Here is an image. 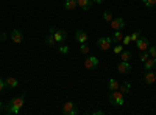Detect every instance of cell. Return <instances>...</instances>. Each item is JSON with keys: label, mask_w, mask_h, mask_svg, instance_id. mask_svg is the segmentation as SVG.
Wrapping results in <instances>:
<instances>
[{"label": "cell", "mask_w": 156, "mask_h": 115, "mask_svg": "<svg viewBox=\"0 0 156 115\" xmlns=\"http://www.w3.org/2000/svg\"><path fill=\"white\" fill-rule=\"evenodd\" d=\"M23 103H25V95L11 98L5 104V112H8V113H19L20 109L23 107Z\"/></svg>", "instance_id": "obj_1"}, {"label": "cell", "mask_w": 156, "mask_h": 115, "mask_svg": "<svg viewBox=\"0 0 156 115\" xmlns=\"http://www.w3.org/2000/svg\"><path fill=\"white\" fill-rule=\"evenodd\" d=\"M109 103L114 106H123L125 104V93L120 90H112L109 95Z\"/></svg>", "instance_id": "obj_2"}, {"label": "cell", "mask_w": 156, "mask_h": 115, "mask_svg": "<svg viewBox=\"0 0 156 115\" xmlns=\"http://www.w3.org/2000/svg\"><path fill=\"white\" fill-rule=\"evenodd\" d=\"M111 45H112V37H109V36L98 37V41H97V47L101 50V52H108V50L111 48Z\"/></svg>", "instance_id": "obj_3"}, {"label": "cell", "mask_w": 156, "mask_h": 115, "mask_svg": "<svg viewBox=\"0 0 156 115\" xmlns=\"http://www.w3.org/2000/svg\"><path fill=\"white\" fill-rule=\"evenodd\" d=\"M62 113L64 115H76L78 109L75 107V104L72 103V101H67V103L62 106Z\"/></svg>", "instance_id": "obj_4"}, {"label": "cell", "mask_w": 156, "mask_h": 115, "mask_svg": "<svg viewBox=\"0 0 156 115\" xmlns=\"http://www.w3.org/2000/svg\"><path fill=\"white\" fill-rule=\"evenodd\" d=\"M84 67H86L87 70L97 69V67H98V59H97L95 56H87L86 61H84Z\"/></svg>", "instance_id": "obj_5"}, {"label": "cell", "mask_w": 156, "mask_h": 115, "mask_svg": "<svg viewBox=\"0 0 156 115\" xmlns=\"http://www.w3.org/2000/svg\"><path fill=\"white\" fill-rule=\"evenodd\" d=\"M136 47L140 50V52H144V50H148V47H150V41L147 39V37L140 36L139 39L136 41Z\"/></svg>", "instance_id": "obj_6"}, {"label": "cell", "mask_w": 156, "mask_h": 115, "mask_svg": "<svg viewBox=\"0 0 156 115\" xmlns=\"http://www.w3.org/2000/svg\"><path fill=\"white\" fill-rule=\"evenodd\" d=\"M109 23H111V28L112 30H122L125 27V20L122 17H114Z\"/></svg>", "instance_id": "obj_7"}, {"label": "cell", "mask_w": 156, "mask_h": 115, "mask_svg": "<svg viewBox=\"0 0 156 115\" xmlns=\"http://www.w3.org/2000/svg\"><path fill=\"white\" fill-rule=\"evenodd\" d=\"M117 72L122 73V75H126L131 72V66H129V62L128 61H122L119 66H117Z\"/></svg>", "instance_id": "obj_8"}, {"label": "cell", "mask_w": 156, "mask_h": 115, "mask_svg": "<svg viewBox=\"0 0 156 115\" xmlns=\"http://www.w3.org/2000/svg\"><path fill=\"white\" fill-rule=\"evenodd\" d=\"M75 39L80 42V44H86L87 39H89V36H87V33H86L84 30H76V33H75Z\"/></svg>", "instance_id": "obj_9"}, {"label": "cell", "mask_w": 156, "mask_h": 115, "mask_svg": "<svg viewBox=\"0 0 156 115\" xmlns=\"http://www.w3.org/2000/svg\"><path fill=\"white\" fill-rule=\"evenodd\" d=\"M11 41L16 42V44H22V41H23L22 31H20V30H12V31H11Z\"/></svg>", "instance_id": "obj_10"}, {"label": "cell", "mask_w": 156, "mask_h": 115, "mask_svg": "<svg viewBox=\"0 0 156 115\" xmlns=\"http://www.w3.org/2000/svg\"><path fill=\"white\" fill-rule=\"evenodd\" d=\"M53 37H55L56 42H62L67 37V33H66V30H56L55 34H53Z\"/></svg>", "instance_id": "obj_11"}, {"label": "cell", "mask_w": 156, "mask_h": 115, "mask_svg": "<svg viewBox=\"0 0 156 115\" xmlns=\"http://www.w3.org/2000/svg\"><path fill=\"white\" fill-rule=\"evenodd\" d=\"M78 2V6H80L81 9H84V11H87L90 6H92V0H76Z\"/></svg>", "instance_id": "obj_12"}, {"label": "cell", "mask_w": 156, "mask_h": 115, "mask_svg": "<svg viewBox=\"0 0 156 115\" xmlns=\"http://www.w3.org/2000/svg\"><path fill=\"white\" fill-rule=\"evenodd\" d=\"M144 79H145L147 84H153V83L156 81V75H154L151 70H147V73H145V76H144Z\"/></svg>", "instance_id": "obj_13"}, {"label": "cell", "mask_w": 156, "mask_h": 115, "mask_svg": "<svg viewBox=\"0 0 156 115\" xmlns=\"http://www.w3.org/2000/svg\"><path fill=\"white\" fill-rule=\"evenodd\" d=\"M5 84H6V87H9V89H16L17 84H19V81H17L16 78H12V76H9V78L5 79Z\"/></svg>", "instance_id": "obj_14"}, {"label": "cell", "mask_w": 156, "mask_h": 115, "mask_svg": "<svg viewBox=\"0 0 156 115\" xmlns=\"http://www.w3.org/2000/svg\"><path fill=\"white\" fill-rule=\"evenodd\" d=\"M76 6H78L76 0H66V2H64V8H66L67 11H72V9H75Z\"/></svg>", "instance_id": "obj_15"}, {"label": "cell", "mask_w": 156, "mask_h": 115, "mask_svg": "<svg viewBox=\"0 0 156 115\" xmlns=\"http://www.w3.org/2000/svg\"><path fill=\"white\" fill-rule=\"evenodd\" d=\"M144 66H145V67H144L145 70H151V69L156 66V58H148V59L144 62Z\"/></svg>", "instance_id": "obj_16"}, {"label": "cell", "mask_w": 156, "mask_h": 115, "mask_svg": "<svg viewBox=\"0 0 156 115\" xmlns=\"http://www.w3.org/2000/svg\"><path fill=\"white\" fill-rule=\"evenodd\" d=\"M119 90H120L122 93H129V90H131V84H129L128 81L122 83V84H120V87H119Z\"/></svg>", "instance_id": "obj_17"}, {"label": "cell", "mask_w": 156, "mask_h": 115, "mask_svg": "<svg viewBox=\"0 0 156 115\" xmlns=\"http://www.w3.org/2000/svg\"><path fill=\"white\" fill-rule=\"evenodd\" d=\"M122 39H123V33L120 30H115L112 34V42H122Z\"/></svg>", "instance_id": "obj_18"}, {"label": "cell", "mask_w": 156, "mask_h": 115, "mask_svg": "<svg viewBox=\"0 0 156 115\" xmlns=\"http://www.w3.org/2000/svg\"><path fill=\"white\" fill-rule=\"evenodd\" d=\"M108 87H109L111 92H112V90H119L120 84L117 83V79H109V81H108Z\"/></svg>", "instance_id": "obj_19"}, {"label": "cell", "mask_w": 156, "mask_h": 115, "mask_svg": "<svg viewBox=\"0 0 156 115\" xmlns=\"http://www.w3.org/2000/svg\"><path fill=\"white\" fill-rule=\"evenodd\" d=\"M45 44H47V47H53V45H56L58 42L55 41V37H53V34H48V36L45 37Z\"/></svg>", "instance_id": "obj_20"}, {"label": "cell", "mask_w": 156, "mask_h": 115, "mask_svg": "<svg viewBox=\"0 0 156 115\" xmlns=\"http://www.w3.org/2000/svg\"><path fill=\"white\" fill-rule=\"evenodd\" d=\"M129 58H131L129 50H123V52L120 53V59H122V61H129Z\"/></svg>", "instance_id": "obj_21"}, {"label": "cell", "mask_w": 156, "mask_h": 115, "mask_svg": "<svg viewBox=\"0 0 156 115\" xmlns=\"http://www.w3.org/2000/svg\"><path fill=\"white\" fill-rule=\"evenodd\" d=\"M148 58H150V55H148V50H144V52H140V56H139L140 62H145Z\"/></svg>", "instance_id": "obj_22"}, {"label": "cell", "mask_w": 156, "mask_h": 115, "mask_svg": "<svg viewBox=\"0 0 156 115\" xmlns=\"http://www.w3.org/2000/svg\"><path fill=\"white\" fill-rule=\"evenodd\" d=\"M103 19H105L106 22H111V20L114 19L112 12H111V11H105V12H103Z\"/></svg>", "instance_id": "obj_23"}, {"label": "cell", "mask_w": 156, "mask_h": 115, "mask_svg": "<svg viewBox=\"0 0 156 115\" xmlns=\"http://www.w3.org/2000/svg\"><path fill=\"white\" fill-rule=\"evenodd\" d=\"M58 52H59L61 55H67V53H69V47H67V45H62V44H61V45L58 47Z\"/></svg>", "instance_id": "obj_24"}, {"label": "cell", "mask_w": 156, "mask_h": 115, "mask_svg": "<svg viewBox=\"0 0 156 115\" xmlns=\"http://www.w3.org/2000/svg\"><path fill=\"white\" fill-rule=\"evenodd\" d=\"M144 5L147 8H154L156 6V0H144Z\"/></svg>", "instance_id": "obj_25"}, {"label": "cell", "mask_w": 156, "mask_h": 115, "mask_svg": "<svg viewBox=\"0 0 156 115\" xmlns=\"http://www.w3.org/2000/svg\"><path fill=\"white\" fill-rule=\"evenodd\" d=\"M129 36H131V42H136V41L139 39V37H140V31L137 30V31H134V33H131V34H129Z\"/></svg>", "instance_id": "obj_26"}, {"label": "cell", "mask_w": 156, "mask_h": 115, "mask_svg": "<svg viewBox=\"0 0 156 115\" xmlns=\"http://www.w3.org/2000/svg\"><path fill=\"white\" fill-rule=\"evenodd\" d=\"M80 52H81L83 55H87V53H89V47H87V44H81V47H80Z\"/></svg>", "instance_id": "obj_27"}, {"label": "cell", "mask_w": 156, "mask_h": 115, "mask_svg": "<svg viewBox=\"0 0 156 115\" xmlns=\"http://www.w3.org/2000/svg\"><path fill=\"white\" fill-rule=\"evenodd\" d=\"M129 42H131V36H129V34L123 36V39H122V45H128Z\"/></svg>", "instance_id": "obj_28"}, {"label": "cell", "mask_w": 156, "mask_h": 115, "mask_svg": "<svg viewBox=\"0 0 156 115\" xmlns=\"http://www.w3.org/2000/svg\"><path fill=\"white\" fill-rule=\"evenodd\" d=\"M123 52V45H115L114 47V55H120Z\"/></svg>", "instance_id": "obj_29"}, {"label": "cell", "mask_w": 156, "mask_h": 115, "mask_svg": "<svg viewBox=\"0 0 156 115\" xmlns=\"http://www.w3.org/2000/svg\"><path fill=\"white\" fill-rule=\"evenodd\" d=\"M148 55L150 58H156V47H148Z\"/></svg>", "instance_id": "obj_30"}, {"label": "cell", "mask_w": 156, "mask_h": 115, "mask_svg": "<svg viewBox=\"0 0 156 115\" xmlns=\"http://www.w3.org/2000/svg\"><path fill=\"white\" fill-rule=\"evenodd\" d=\"M5 86H6V84H5V81H3L2 78H0V92L3 90V87H5Z\"/></svg>", "instance_id": "obj_31"}, {"label": "cell", "mask_w": 156, "mask_h": 115, "mask_svg": "<svg viewBox=\"0 0 156 115\" xmlns=\"http://www.w3.org/2000/svg\"><path fill=\"white\" fill-rule=\"evenodd\" d=\"M58 28H55V27H50L48 28V34H55V31H56Z\"/></svg>", "instance_id": "obj_32"}, {"label": "cell", "mask_w": 156, "mask_h": 115, "mask_svg": "<svg viewBox=\"0 0 156 115\" xmlns=\"http://www.w3.org/2000/svg\"><path fill=\"white\" fill-rule=\"evenodd\" d=\"M0 41H2V42H5V41H6V34H5V33L0 34Z\"/></svg>", "instance_id": "obj_33"}, {"label": "cell", "mask_w": 156, "mask_h": 115, "mask_svg": "<svg viewBox=\"0 0 156 115\" xmlns=\"http://www.w3.org/2000/svg\"><path fill=\"white\" fill-rule=\"evenodd\" d=\"M3 110H5V104L2 103V101H0V113H2Z\"/></svg>", "instance_id": "obj_34"}, {"label": "cell", "mask_w": 156, "mask_h": 115, "mask_svg": "<svg viewBox=\"0 0 156 115\" xmlns=\"http://www.w3.org/2000/svg\"><path fill=\"white\" fill-rule=\"evenodd\" d=\"M94 115H103V110H95Z\"/></svg>", "instance_id": "obj_35"}, {"label": "cell", "mask_w": 156, "mask_h": 115, "mask_svg": "<svg viewBox=\"0 0 156 115\" xmlns=\"http://www.w3.org/2000/svg\"><path fill=\"white\" fill-rule=\"evenodd\" d=\"M92 2H95V3H103V0H92Z\"/></svg>", "instance_id": "obj_36"}, {"label": "cell", "mask_w": 156, "mask_h": 115, "mask_svg": "<svg viewBox=\"0 0 156 115\" xmlns=\"http://www.w3.org/2000/svg\"><path fill=\"white\" fill-rule=\"evenodd\" d=\"M154 75H156V70H154Z\"/></svg>", "instance_id": "obj_37"}]
</instances>
